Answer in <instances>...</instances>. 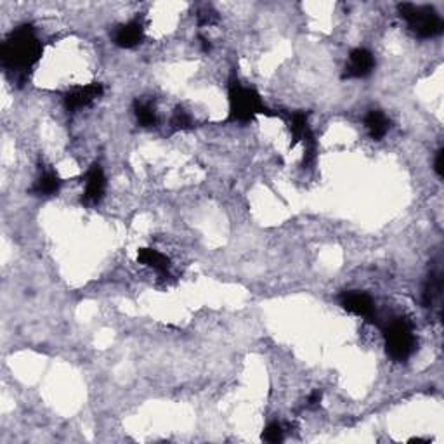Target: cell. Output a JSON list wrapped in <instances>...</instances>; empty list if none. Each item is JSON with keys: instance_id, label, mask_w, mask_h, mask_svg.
I'll use <instances>...</instances> for the list:
<instances>
[{"instance_id": "cell-7", "label": "cell", "mask_w": 444, "mask_h": 444, "mask_svg": "<svg viewBox=\"0 0 444 444\" xmlns=\"http://www.w3.org/2000/svg\"><path fill=\"white\" fill-rule=\"evenodd\" d=\"M105 89H103L101 84L94 82V84H89L85 87H79L75 91L68 92L65 98V105L66 108L75 111L84 108V106H89L92 101H96L98 98H101Z\"/></svg>"}, {"instance_id": "cell-9", "label": "cell", "mask_w": 444, "mask_h": 444, "mask_svg": "<svg viewBox=\"0 0 444 444\" xmlns=\"http://www.w3.org/2000/svg\"><path fill=\"white\" fill-rule=\"evenodd\" d=\"M144 39V28L143 23L139 20H132L131 23L122 25L115 32L113 40L118 47H124V49H131L136 47L138 44L143 42Z\"/></svg>"}, {"instance_id": "cell-4", "label": "cell", "mask_w": 444, "mask_h": 444, "mask_svg": "<svg viewBox=\"0 0 444 444\" xmlns=\"http://www.w3.org/2000/svg\"><path fill=\"white\" fill-rule=\"evenodd\" d=\"M387 353L392 360L405 361L413 354L417 347L415 333L405 320H394L386 328Z\"/></svg>"}, {"instance_id": "cell-3", "label": "cell", "mask_w": 444, "mask_h": 444, "mask_svg": "<svg viewBox=\"0 0 444 444\" xmlns=\"http://www.w3.org/2000/svg\"><path fill=\"white\" fill-rule=\"evenodd\" d=\"M398 9L403 20H406V23L410 25V28H412L418 37L431 39V37L443 33V20L439 18V14L436 13L434 9H431V7H420L415 6V4L405 2L399 4Z\"/></svg>"}, {"instance_id": "cell-11", "label": "cell", "mask_w": 444, "mask_h": 444, "mask_svg": "<svg viewBox=\"0 0 444 444\" xmlns=\"http://www.w3.org/2000/svg\"><path fill=\"white\" fill-rule=\"evenodd\" d=\"M365 125H366V129H368L372 139H375V141L382 139L384 136L388 132V127H391L386 115L379 110H372L368 115H366Z\"/></svg>"}, {"instance_id": "cell-13", "label": "cell", "mask_w": 444, "mask_h": 444, "mask_svg": "<svg viewBox=\"0 0 444 444\" xmlns=\"http://www.w3.org/2000/svg\"><path fill=\"white\" fill-rule=\"evenodd\" d=\"M290 131L292 136H294V143H299L302 141V138L311 131L309 122H307V115L304 111H297L290 117Z\"/></svg>"}, {"instance_id": "cell-2", "label": "cell", "mask_w": 444, "mask_h": 444, "mask_svg": "<svg viewBox=\"0 0 444 444\" xmlns=\"http://www.w3.org/2000/svg\"><path fill=\"white\" fill-rule=\"evenodd\" d=\"M262 113H268V108L262 103L261 96L254 89L240 84L238 80H231L229 84V120L245 124Z\"/></svg>"}, {"instance_id": "cell-18", "label": "cell", "mask_w": 444, "mask_h": 444, "mask_svg": "<svg viewBox=\"0 0 444 444\" xmlns=\"http://www.w3.org/2000/svg\"><path fill=\"white\" fill-rule=\"evenodd\" d=\"M320 403H321V392L320 391H314L313 394L309 396V399H307V405L313 406V408H314V406H318V405H320Z\"/></svg>"}, {"instance_id": "cell-16", "label": "cell", "mask_w": 444, "mask_h": 444, "mask_svg": "<svg viewBox=\"0 0 444 444\" xmlns=\"http://www.w3.org/2000/svg\"><path fill=\"white\" fill-rule=\"evenodd\" d=\"M172 127L179 129V131H186V129L193 127V118L188 115V111L177 110L172 117Z\"/></svg>"}, {"instance_id": "cell-17", "label": "cell", "mask_w": 444, "mask_h": 444, "mask_svg": "<svg viewBox=\"0 0 444 444\" xmlns=\"http://www.w3.org/2000/svg\"><path fill=\"white\" fill-rule=\"evenodd\" d=\"M434 169H436V172H438V176L443 177V174H444V151L443 150L438 151V157H436V162H434Z\"/></svg>"}, {"instance_id": "cell-6", "label": "cell", "mask_w": 444, "mask_h": 444, "mask_svg": "<svg viewBox=\"0 0 444 444\" xmlns=\"http://www.w3.org/2000/svg\"><path fill=\"white\" fill-rule=\"evenodd\" d=\"M106 190V177L103 172L101 165H92L85 174V191H84V202L87 205H96L101 202L103 195Z\"/></svg>"}, {"instance_id": "cell-5", "label": "cell", "mask_w": 444, "mask_h": 444, "mask_svg": "<svg viewBox=\"0 0 444 444\" xmlns=\"http://www.w3.org/2000/svg\"><path fill=\"white\" fill-rule=\"evenodd\" d=\"M375 68V58L365 47H358L349 56V65L346 66V79H365Z\"/></svg>"}, {"instance_id": "cell-15", "label": "cell", "mask_w": 444, "mask_h": 444, "mask_svg": "<svg viewBox=\"0 0 444 444\" xmlns=\"http://www.w3.org/2000/svg\"><path fill=\"white\" fill-rule=\"evenodd\" d=\"M283 427H281L278 422H273V424H269L268 427L264 429V432H262V439L268 443H280L283 441Z\"/></svg>"}, {"instance_id": "cell-12", "label": "cell", "mask_w": 444, "mask_h": 444, "mask_svg": "<svg viewBox=\"0 0 444 444\" xmlns=\"http://www.w3.org/2000/svg\"><path fill=\"white\" fill-rule=\"evenodd\" d=\"M138 259L141 264L144 266H150V268H153L155 271L158 273H166L169 271V259L165 257L164 254H160L158 250H153V249H141L138 252Z\"/></svg>"}, {"instance_id": "cell-10", "label": "cell", "mask_w": 444, "mask_h": 444, "mask_svg": "<svg viewBox=\"0 0 444 444\" xmlns=\"http://www.w3.org/2000/svg\"><path fill=\"white\" fill-rule=\"evenodd\" d=\"M61 184L63 181L59 179V176L54 170H46V172L40 174L39 179L35 181V184H33L32 188V193L37 196L56 195L59 191V188H61Z\"/></svg>"}, {"instance_id": "cell-1", "label": "cell", "mask_w": 444, "mask_h": 444, "mask_svg": "<svg viewBox=\"0 0 444 444\" xmlns=\"http://www.w3.org/2000/svg\"><path fill=\"white\" fill-rule=\"evenodd\" d=\"M42 56V44L32 25L18 27L0 47L2 66L16 79H25Z\"/></svg>"}, {"instance_id": "cell-14", "label": "cell", "mask_w": 444, "mask_h": 444, "mask_svg": "<svg viewBox=\"0 0 444 444\" xmlns=\"http://www.w3.org/2000/svg\"><path fill=\"white\" fill-rule=\"evenodd\" d=\"M134 115L143 127H153L157 125V113L148 103L136 101L134 103Z\"/></svg>"}, {"instance_id": "cell-8", "label": "cell", "mask_w": 444, "mask_h": 444, "mask_svg": "<svg viewBox=\"0 0 444 444\" xmlns=\"http://www.w3.org/2000/svg\"><path fill=\"white\" fill-rule=\"evenodd\" d=\"M340 306L349 313L363 318H372L375 313L373 301L370 299V295L363 294V292H344L340 295Z\"/></svg>"}]
</instances>
